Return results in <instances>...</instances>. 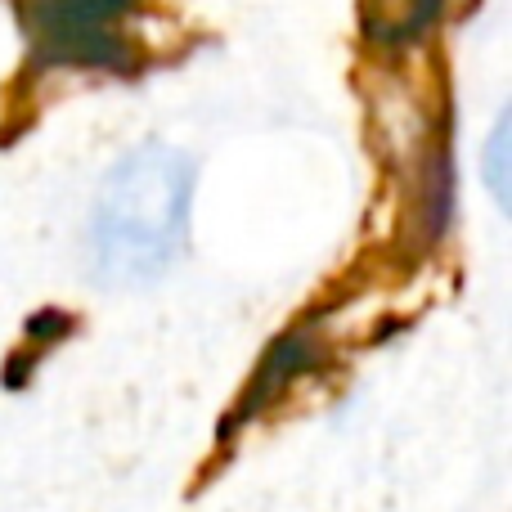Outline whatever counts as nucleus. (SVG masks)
Returning a JSON list of instances; mask_svg holds the SVG:
<instances>
[{"label":"nucleus","mask_w":512,"mask_h":512,"mask_svg":"<svg viewBox=\"0 0 512 512\" xmlns=\"http://www.w3.org/2000/svg\"><path fill=\"white\" fill-rule=\"evenodd\" d=\"M194 167L167 144H144L108 171L95 198L90 248L99 274L122 283L153 279L185 243Z\"/></svg>","instance_id":"obj_1"},{"label":"nucleus","mask_w":512,"mask_h":512,"mask_svg":"<svg viewBox=\"0 0 512 512\" xmlns=\"http://www.w3.org/2000/svg\"><path fill=\"white\" fill-rule=\"evenodd\" d=\"M135 0H32L23 14L36 59L50 68H131L126 18Z\"/></svg>","instance_id":"obj_2"},{"label":"nucleus","mask_w":512,"mask_h":512,"mask_svg":"<svg viewBox=\"0 0 512 512\" xmlns=\"http://www.w3.org/2000/svg\"><path fill=\"white\" fill-rule=\"evenodd\" d=\"M310 364H315V346H310V337H306V333H288L283 342H274V346H270V355H265V364L256 369V378H252L248 396H243V405L234 409L230 427H239L243 418H252L256 409H265L283 387H288L292 378H297V373H306Z\"/></svg>","instance_id":"obj_3"},{"label":"nucleus","mask_w":512,"mask_h":512,"mask_svg":"<svg viewBox=\"0 0 512 512\" xmlns=\"http://www.w3.org/2000/svg\"><path fill=\"white\" fill-rule=\"evenodd\" d=\"M441 14V0H364V36L378 45H405Z\"/></svg>","instance_id":"obj_4"},{"label":"nucleus","mask_w":512,"mask_h":512,"mask_svg":"<svg viewBox=\"0 0 512 512\" xmlns=\"http://www.w3.org/2000/svg\"><path fill=\"white\" fill-rule=\"evenodd\" d=\"M504 144H508V122H499L495 126V140H490V189H495V198L499 203H508V185H504Z\"/></svg>","instance_id":"obj_5"}]
</instances>
